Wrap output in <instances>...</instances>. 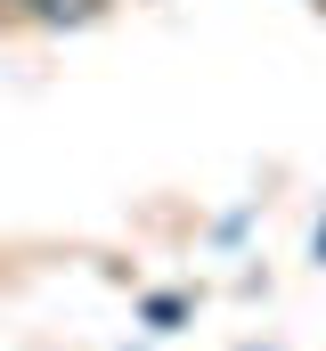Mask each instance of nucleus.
Here are the masks:
<instances>
[{
    "label": "nucleus",
    "mask_w": 326,
    "mask_h": 351,
    "mask_svg": "<svg viewBox=\"0 0 326 351\" xmlns=\"http://www.w3.org/2000/svg\"><path fill=\"white\" fill-rule=\"evenodd\" d=\"M139 311H147V327H155V335H179V327H188V302H179V294H147Z\"/></svg>",
    "instance_id": "nucleus-1"
},
{
    "label": "nucleus",
    "mask_w": 326,
    "mask_h": 351,
    "mask_svg": "<svg viewBox=\"0 0 326 351\" xmlns=\"http://www.w3.org/2000/svg\"><path fill=\"white\" fill-rule=\"evenodd\" d=\"M318 262H326V229H318Z\"/></svg>",
    "instance_id": "nucleus-2"
}]
</instances>
